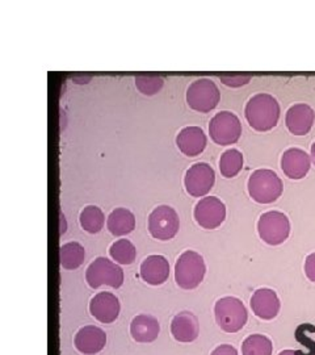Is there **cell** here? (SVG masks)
<instances>
[{
    "label": "cell",
    "mask_w": 315,
    "mask_h": 355,
    "mask_svg": "<svg viewBox=\"0 0 315 355\" xmlns=\"http://www.w3.org/2000/svg\"><path fill=\"white\" fill-rule=\"evenodd\" d=\"M244 116L258 132H267L278 125L280 119V104L269 94H256L246 104Z\"/></svg>",
    "instance_id": "cell-1"
},
{
    "label": "cell",
    "mask_w": 315,
    "mask_h": 355,
    "mask_svg": "<svg viewBox=\"0 0 315 355\" xmlns=\"http://www.w3.org/2000/svg\"><path fill=\"white\" fill-rule=\"evenodd\" d=\"M282 180L269 168H259L249 179V193L256 203H273L282 195Z\"/></svg>",
    "instance_id": "cell-2"
},
{
    "label": "cell",
    "mask_w": 315,
    "mask_h": 355,
    "mask_svg": "<svg viewBox=\"0 0 315 355\" xmlns=\"http://www.w3.org/2000/svg\"><path fill=\"white\" fill-rule=\"evenodd\" d=\"M206 272L205 261L193 250H187L177 258L175 263V282L183 290H195L200 286Z\"/></svg>",
    "instance_id": "cell-3"
},
{
    "label": "cell",
    "mask_w": 315,
    "mask_h": 355,
    "mask_svg": "<svg viewBox=\"0 0 315 355\" xmlns=\"http://www.w3.org/2000/svg\"><path fill=\"white\" fill-rule=\"evenodd\" d=\"M215 321L226 333L240 331L247 322V309L240 299L226 296L219 299L215 305Z\"/></svg>",
    "instance_id": "cell-4"
},
{
    "label": "cell",
    "mask_w": 315,
    "mask_h": 355,
    "mask_svg": "<svg viewBox=\"0 0 315 355\" xmlns=\"http://www.w3.org/2000/svg\"><path fill=\"white\" fill-rule=\"evenodd\" d=\"M221 99V92L215 82L209 78H200L190 83L187 89L189 107L200 114L215 110Z\"/></svg>",
    "instance_id": "cell-5"
},
{
    "label": "cell",
    "mask_w": 315,
    "mask_h": 355,
    "mask_svg": "<svg viewBox=\"0 0 315 355\" xmlns=\"http://www.w3.org/2000/svg\"><path fill=\"white\" fill-rule=\"evenodd\" d=\"M86 280L91 288H99L101 286L120 288L124 284V271L108 258L99 257L87 268Z\"/></svg>",
    "instance_id": "cell-6"
},
{
    "label": "cell",
    "mask_w": 315,
    "mask_h": 355,
    "mask_svg": "<svg viewBox=\"0 0 315 355\" xmlns=\"http://www.w3.org/2000/svg\"><path fill=\"white\" fill-rule=\"evenodd\" d=\"M260 239L272 246L287 241L290 234L289 218L278 211H269L260 216L258 223Z\"/></svg>",
    "instance_id": "cell-7"
},
{
    "label": "cell",
    "mask_w": 315,
    "mask_h": 355,
    "mask_svg": "<svg viewBox=\"0 0 315 355\" xmlns=\"http://www.w3.org/2000/svg\"><path fill=\"white\" fill-rule=\"evenodd\" d=\"M209 135L217 145L235 144L242 135L240 117L230 111L218 112L209 123Z\"/></svg>",
    "instance_id": "cell-8"
},
{
    "label": "cell",
    "mask_w": 315,
    "mask_h": 355,
    "mask_svg": "<svg viewBox=\"0 0 315 355\" xmlns=\"http://www.w3.org/2000/svg\"><path fill=\"white\" fill-rule=\"evenodd\" d=\"M180 228L177 211L170 205H159L149 216V232L155 240H172Z\"/></svg>",
    "instance_id": "cell-9"
},
{
    "label": "cell",
    "mask_w": 315,
    "mask_h": 355,
    "mask_svg": "<svg viewBox=\"0 0 315 355\" xmlns=\"http://www.w3.org/2000/svg\"><path fill=\"white\" fill-rule=\"evenodd\" d=\"M215 182V168L206 162L190 166L184 178L186 190L193 198H202L213 189Z\"/></svg>",
    "instance_id": "cell-10"
},
{
    "label": "cell",
    "mask_w": 315,
    "mask_h": 355,
    "mask_svg": "<svg viewBox=\"0 0 315 355\" xmlns=\"http://www.w3.org/2000/svg\"><path fill=\"white\" fill-rule=\"evenodd\" d=\"M195 220L204 229L218 228L226 218V205L215 196L202 198L195 207Z\"/></svg>",
    "instance_id": "cell-11"
},
{
    "label": "cell",
    "mask_w": 315,
    "mask_h": 355,
    "mask_svg": "<svg viewBox=\"0 0 315 355\" xmlns=\"http://www.w3.org/2000/svg\"><path fill=\"white\" fill-rule=\"evenodd\" d=\"M121 305L111 292H99L89 303V312L101 324H112L120 316Z\"/></svg>",
    "instance_id": "cell-12"
},
{
    "label": "cell",
    "mask_w": 315,
    "mask_h": 355,
    "mask_svg": "<svg viewBox=\"0 0 315 355\" xmlns=\"http://www.w3.org/2000/svg\"><path fill=\"white\" fill-rule=\"evenodd\" d=\"M314 120L315 114L313 108L305 103L291 105L285 116L287 128L294 136L307 135L313 128Z\"/></svg>",
    "instance_id": "cell-13"
},
{
    "label": "cell",
    "mask_w": 315,
    "mask_h": 355,
    "mask_svg": "<svg viewBox=\"0 0 315 355\" xmlns=\"http://www.w3.org/2000/svg\"><path fill=\"white\" fill-rule=\"evenodd\" d=\"M310 155L298 148H290L285 150L281 157V168L284 174L294 180L306 177V174L310 170Z\"/></svg>",
    "instance_id": "cell-14"
},
{
    "label": "cell",
    "mask_w": 315,
    "mask_h": 355,
    "mask_svg": "<svg viewBox=\"0 0 315 355\" xmlns=\"http://www.w3.org/2000/svg\"><path fill=\"white\" fill-rule=\"evenodd\" d=\"M139 275L150 286H161L170 277V263L163 255H149L141 263Z\"/></svg>",
    "instance_id": "cell-15"
},
{
    "label": "cell",
    "mask_w": 315,
    "mask_h": 355,
    "mask_svg": "<svg viewBox=\"0 0 315 355\" xmlns=\"http://www.w3.org/2000/svg\"><path fill=\"white\" fill-rule=\"evenodd\" d=\"M107 345V334L104 330L87 325L76 333L75 347L79 353L93 355L100 353Z\"/></svg>",
    "instance_id": "cell-16"
},
{
    "label": "cell",
    "mask_w": 315,
    "mask_h": 355,
    "mask_svg": "<svg viewBox=\"0 0 315 355\" xmlns=\"http://www.w3.org/2000/svg\"><path fill=\"white\" fill-rule=\"evenodd\" d=\"M250 304L253 313L262 320H273L281 306L278 293L269 288H260L253 292Z\"/></svg>",
    "instance_id": "cell-17"
},
{
    "label": "cell",
    "mask_w": 315,
    "mask_h": 355,
    "mask_svg": "<svg viewBox=\"0 0 315 355\" xmlns=\"http://www.w3.org/2000/svg\"><path fill=\"white\" fill-rule=\"evenodd\" d=\"M206 135L200 127L183 128L177 137V148L187 157H196L206 148Z\"/></svg>",
    "instance_id": "cell-18"
},
{
    "label": "cell",
    "mask_w": 315,
    "mask_h": 355,
    "mask_svg": "<svg viewBox=\"0 0 315 355\" xmlns=\"http://www.w3.org/2000/svg\"><path fill=\"white\" fill-rule=\"evenodd\" d=\"M199 331V318L192 312H180L171 321V333L177 343H193Z\"/></svg>",
    "instance_id": "cell-19"
},
{
    "label": "cell",
    "mask_w": 315,
    "mask_h": 355,
    "mask_svg": "<svg viewBox=\"0 0 315 355\" xmlns=\"http://www.w3.org/2000/svg\"><path fill=\"white\" fill-rule=\"evenodd\" d=\"M161 331L159 321L150 315H138L132 320L130 334L136 343H152Z\"/></svg>",
    "instance_id": "cell-20"
},
{
    "label": "cell",
    "mask_w": 315,
    "mask_h": 355,
    "mask_svg": "<svg viewBox=\"0 0 315 355\" xmlns=\"http://www.w3.org/2000/svg\"><path fill=\"white\" fill-rule=\"evenodd\" d=\"M107 227L116 237H123L132 233L136 228V217L132 211L126 208H116L108 216Z\"/></svg>",
    "instance_id": "cell-21"
},
{
    "label": "cell",
    "mask_w": 315,
    "mask_h": 355,
    "mask_svg": "<svg viewBox=\"0 0 315 355\" xmlns=\"http://www.w3.org/2000/svg\"><path fill=\"white\" fill-rule=\"evenodd\" d=\"M61 266L66 270H76L82 266L86 258V250L79 242H67L61 246Z\"/></svg>",
    "instance_id": "cell-22"
},
{
    "label": "cell",
    "mask_w": 315,
    "mask_h": 355,
    "mask_svg": "<svg viewBox=\"0 0 315 355\" xmlns=\"http://www.w3.org/2000/svg\"><path fill=\"white\" fill-rule=\"evenodd\" d=\"M105 223V216L99 207L96 205H87L80 212V225L86 232L91 234L99 233Z\"/></svg>",
    "instance_id": "cell-23"
},
{
    "label": "cell",
    "mask_w": 315,
    "mask_h": 355,
    "mask_svg": "<svg viewBox=\"0 0 315 355\" xmlns=\"http://www.w3.org/2000/svg\"><path fill=\"white\" fill-rule=\"evenodd\" d=\"M109 255L118 265H132L136 261L137 250L132 242L123 239L112 243Z\"/></svg>",
    "instance_id": "cell-24"
},
{
    "label": "cell",
    "mask_w": 315,
    "mask_h": 355,
    "mask_svg": "<svg viewBox=\"0 0 315 355\" xmlns=\"http://www.w3.org/2000/svg\"><path fill=\"white\" fill-rule=\"evenodd\" d=\"M242 167H243V154L238 149H228L221 155L219 170L224 177H237Z\"/></svg>",
    "instance_id": "cell-25"
},
{
    "label": "cell",
    "mask_w": 315,
    "mask_h": 355,
    "mask_svg": "<svg viewBox=\"0 0 315 355\" xmlns=\"http://www.w3.org/2000/svg\"><path fill=\"white\" fill-rule=\"evenodd\" d=\"M272 343L268 337L262 334H252L242 345L243 355H272Z\"/></svg>",
    "instance_id": "cell-26"
},
{
    "label": "cell",
    "mask_w": 315,
    "mask_h": 355,
    "mask_svg": "<svg viewBox=\"0 0 315 355\" xmlns=\"http://www.w3.org/2000/svg\"><path fill=\"white\" fill-rule=\"evenodd\" d=\"M164 79L158 74H141L136 76V86L143 95L152 96L163 87Z\"/></svg>",
    "instance_id": "cell-27"
},
{
    "label": "cell",
    "mask_w": 315,
    "mask_h": 355,
    "mask_svg": "<svg viewBox=\"0 0 315 355\" xmlns=\"http://www.w3.org/2000/svg\"><path fill=\"white\" fill-rule=\"evenodd\" d=\"M312 333H315V327L312 324H301L296 329L294 336H296L297 343H301L306 349L303 354H300L297 350L298 355H315V341L309 337V334H312Z\"/></svg>",
    "instance_id": "cell-28"
},
{
    "label": "cell",
    "mask_w": 315,
    "mask_h": 355,
    "mask_svg": "<svg viewBox=\"0 0 315 355\" xmlns=\"http://www.w3.org/2000/svg\"><path fill=\"white\" fill-rule=\"evenodd\" d=\"M252 76L250 74H238V76H219V80L228 87H242L250 83Z\"/></svg>",
    "instance_id": "cell-29"
},
{
    "label": "cell",
    "mask_w": 315,
    "mask_h": 355,
    "mask_svg": "<svg viewBox=\"0 0 315 355\" xmlns=\"http://www.w3.org/2000/svg\"><path fill=\"white\" fill-rule=\"evenodd\" d=\"M305 272L309 280L315 283V253L307 255L305 262Z\"/></svg>",
    "instance_id": "cell-30"
},
{
    "label": "cell",
    "mask_w": 315,
    "mask_h": 355,
    "mask_svg": "<svg viewBox=\"0 0 315 355\" xmlns=\"http://www.w3.org/2000/svg\"><path fill=\"white\" fill-rule=\"evenodd\" d=\"M212 355H238V352L231 345H221L215 349Z\"/></svg>",
    "instance_id": "cell-31"
},
{
    "label": "cell",
    "mask_w": 315,
    "mask_h": 355,
    "mask_svg": "<svg viewBox=\"0 0 315 355\" xmlns=\"http://www.w3.org/2000/svg\"><path fill=\"white\" fill-rule=\"evenodd\" d=\"M91 76H73V79H74V82L76 83H80V85H83V83H89V80H91Z\"/></svg>",
    "instance_id": "cell-32"
},
{
    "label": "cell",
    "mask_w": 315,
    "mask_h": 355,
    "mask_svg": "<svg viewBox=\"0 0 315 355\" xmlns=\"http://www.w3.org/2000/svg\"><path fill=\"white\" fill-rule=\"evenodd\" d=\"M66 230H67V223H66V217L63 214H61V236L66 233Z\"/></svg>",
    "instance_id": "cell-33"
},
{
    "label": "cell",
    "mask_w": 315,
    "mask_h": 355,
    "mask_svg": "<svg viewBox=\"0 0 315 355\" xmlns=\"http://www.w3.org/2000/svg\"><path fill=\"white\" fill-rule=\"evenodd\" d=\"M278 355H298V353H297V350H284Z\"/></svg>",
    "instance_id": "cell-34"
},
{
    "label": "cell",
    "mask_w": 315,
    "mask_h": 355,
    "mask_svg": "<svg viewBox=\"0 0 315 355\" xmlns=\"http://www.w3.org/2000/svg\"><path fill=\"white\" fill-rule=\"evenodd\" d=\"M312 161L315 165V142L312 145Z\"/></svg>",
    "instance_id": "cell-35"
}]
</instances>
